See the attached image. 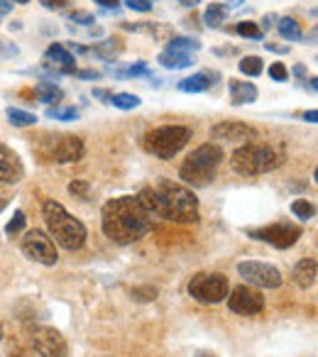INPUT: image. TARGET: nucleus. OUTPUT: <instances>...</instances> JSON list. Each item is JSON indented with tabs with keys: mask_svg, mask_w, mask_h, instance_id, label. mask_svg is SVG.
<instances>
[{
	"mask_svg": "<svg viewBox=\"0 0 318 357\" xmlns=\"http://www.w3.org/2000/svg\"><path fill=\"white\" fill-rule=\"evenodd\" d=\"M147 215L154 218L174 220V223H196L198 220V199L191 189L182 184H174L169 178L157 181L154 186H147L135 196Z\"/></svg>",
	"mask_w": 318,
	"mask_h": 357,
	"instance_id": "f257e3e1",
	"label": "nucleus"
},
{
	"mask_svg": "<svg viewBox=\"0 0 318 357\" xmlns=\"http://www.w3.org/2000/svg\"><path fill=\"white\" fill-rule=\"evenodd\" d=\"M101 228L108 240L118 242V245H130L150 233L152 218L135 196H120V199H113L103 206Z\"/></svg>",
	"mask_w": 318,
	"mask_h": 357,
	"instance_id": "f03ea898",
	"label": "nucleus"
},
{
	"mask_svg": "<svg viewBox=\"0 0 318 357\" xmlns=\"http://www.w3.org/2000/svg\"><path fill=\"white\" fill-rule=\"evenodd\" d=\"M42 213H45L47 228H49L51 238L59 242L64 250H81L84 242H86V225L79 218L69 213L61 204L56 201H45L42 206Z\"/></svg>",
	"mask_w": 318,
	"mask_h": 357,
	"instance_id": "7ed1b4c3",
	"label": "nucleus"
},
{
	"mask_svg": "<svg viewBox=\"0 0 318 357\" xmlns=\"http://www.w3.org/2000/svg\"><path fill=\"white\" fill-rule=\"evenodd\" d=\"M223 162V149L218 144H201L179 169V176L191 186H208L216 178V172Z\"/></svg>",
	"mask_w": 318,
	"mask_h": 357,
	"instance_id": "20e7f679",
	"label": "nucleus"
},
{
	"mask_svg": "<svg viewBox=\"0 0 318 357\" xmlns=\"http://www.w3.org/2000/svg\"><path fill=\"white\" fill-rule=\"evenodd\" d=\"M230 164L240 174H264L282 164V154L274 147H269V144L248 142L232 152Z\"/></svg>",
	"mask_w": 318,
	"mask_h": 357,
	"instance_id": "39448f33",
	"label": "nucleus"
},
{
	"mask_svg": "<svg viewBox=\"0 0 318 357\" xmlns=\"http://www.w3.org/2000/svg\"><path fill=\"white\" fill-rule=\"evenodd\" d=\"M189 140H191V130L186 125H162V128L150 130L142 144L157 159H172L186 147Z\"/></svg>",
	"mask_w": 318,
	"mask_h": 357,
	"instance_id": "423d86ee",
	"label": "nucleus"
},
{
	"mask_svg": "<svg viewBox=\"0 0 318 357\" xmlns=\"http://www.w3.org/2000/svg\"><path fill=\"white\" fill-rule=\"evenodd\" d=\"M250 238L260 242H267V245L277 247V250H287V247L296 245V240L301 238V228L289 220H282V223H272L264 225V228H255L250 230Z\"/></svg>",
	"mask_w": 318,
	"mask_h": 357,
	"instance_id": "0eeeda50",
	"label": "nucleus"
},
{
	"mask_svg": "<svg viewBox=\"0 0 318 357\" xmlns=\"http://www.w3.org/2000/svg\"><path fill=\"white\" fill-rule=\"evenodd\" d=\"M189 294L198 304H221L228 296V279L223 274H196L189 281Z\"/></svg>",
	"mask_w": 318,
	"mask_h": 357,
	"instance_id": "6e6552de",
	"label": "nucleus"
},
{
	"mask_svg": "<svg viewBox=\"0 0 318 357\" xmlns=\"http://www.w3.org/2000/svg\"><path fill=\"white\" fill-rule=\"evenodd\" d=\"M22 252H25L27 260L40 262V265H45V267H54L56 260H59L54 240H51L47 233H42V230H30V233L25 235V240H22Z\"/></svg>",
	"mask_w": 318,
	"mask_h": 357,
	"instance_id": "1a4fd4ad",
	"label": "nucleus"
},
{
	"mask_svg": "<svg viewBox=\"0 0 318 357\" xmlns=\"http://www.w3.org/2000/svg\"><path fill=\"white\" fill-rule=\"evenodd\" d=\"M237 272H240L243 279H248L250 284L260 286V289H279L282 286V272L277 267L267 265V262H240Z\"/></svg>",
	"mask_w": 318,
	"mask_h": 357,
	"instance_id": "9d476101",
	"label": "nucleus"
},
{
	"mask_svg": "<svg viewBox=\"0 0 318 357\" xmlns=\"http://www.w3.org/2000/svg\"><path fill=\"white\" fill-rule=\"evenodd\" d=\"M228 308L237 316H257L264 308V296L250 286H235L228 299Z\"/></svg>",
	"mask_w": 318,
	"mask_h": 357,
	"instance_id": "9b49d317",
	"label": "nucleus"
},
{
	"mask_svg": "<svg viewBox=\"0 0 318 357\" xmlns=\"http://www.w3.org/2000/svg\"><path fill=\"white\" fill-rule=\"evenodd\" d=\"M32 345L42 357H66L69 347L56 328H35L32 331Z\"/></svg>",
	"mask_w": 318,
	"mask_h": 357,
	"instance_id": "f8f14e48",
	"label": "nucleus"
},
{
	"mask_svg": "<svg viewBox=\"0 0 318 357\" xmlns=\"http://www.w3.org/2000/svg\"><path fill=\"white\" fill-rule=\"evenodd\" d=\"M213 140H223V142H250L257 138V130L250 128L245 123H235V120H225L211 128Z\"/></svg>",
	"mask_w": 318,
	"mask_h": 357,
	"instance_id": "ddd939ff",
	"label": "nucleus"
},
{
	"mask_svg": "<svg viewBox=\"0 0 318 357\" xmlns=\"http://www.w3.org/2000/svg\"><path fill=\"white\" fill-rule=\"evenodd\" d=\"M25 176L22 159L10 147L0 144V184H20Z\"/></svg>",
	"mask_w": 318,
	"mask_h": 357,
	"instance_id": "4468645a",
	"label": "nucleus"
},
{
	"mask_svg": "<svg viewBox=\"0 0 318 357\" xmlns=\"http://www.w3.org/2000/svg\"><path fill=\"white\" fill-rule=\"evenodd\" d=\"M81 157H84V142L79 138H74V135H61L51 144V159L59 164L79 162Z\"/></svg>",
	"mask_w": 318,
	"mask_h": 357,
	"instance_id": "2eb2a0df",
	"label": "nucleus"
},
{
	"mask_svg": "<svg viewBox=\"0 0 318 357\" xmlns=\"http://www.w3.org/2000/svg\"><path fill=\"white\" fill-rule=\"evenodd\" d=\"M228 93H230L232 106H248V103L257 101V86L250 83V81H237V78H230V81H228Z\"/></svg>",
	"mask_w": 318,
	"mask_h": 357,
	"instance_id": "dca6fc26",
	"label": "nucleus"
},
{
	"mask_svg": "<svg viewBox=\"0 0 318 357\" xmlns=\"http://www.w3.org/2000/svg\"><path fill=\"white\" fill-rule=\"evenodd\" d=\"M47 62L49 64H56V67H61V74H71L74 72V54H71L69 49H66L64 44H51L49 49L45 51Z\"/></svg>",
	"mask_w": 318,
	"mask_h": 357,
	"instance_id": "f3484780",
	"label": "nucleus"
},
{
	"mask_svg": "<svg viewBox=\"0 0 318 357\" xmlns=\"http://www.w3.org/2000/svg\"><path fill=\"white\" fill-rule=\"evenodd\" d=\"M316 260H301L296 267H294V284L301 286V289H311L316 284Z\"/></svg>",
	"mask_w": 318,
	"mask_h": 357,
	"instance_id": "a211bd4d",
	"label": "nucleus"
},
{
	"mask_svg": "<svg viewBox=\"0 0 318 357\" xmlns=\"http://www.w3.org/2000/svg\"><path fill=\"white\" fill-rule=\"evenodd\" d=\"M159 64H162L164 69L177 72V69H189L191 64H196V59H193V54H186V51L164 49L162 54H159Z\"/></svg>",
	"mask_w": 318,
	"mask_h": 357,
	"instance_id": "6ab92c4d",
	"label": "nucleus"
},
{
	"mask_svg": "<svg viewBox=\"0 0 318 357\" xmlns=\"http://www.w3.org/2000/svg\"><path fill=\"white\" fill-rule=\"evenodd\" d=\"M211 86H213V76L206 72L193 74V76L182 78V81H179V91H184V93H203Z\"/></svg>",
	"mask_w": 318,
	"mask_h": 357,
	"instance_id": "aec40b11",
	"label": "nucleus"
},
{
	"mask_svg": "<svg viewBox=\"0 0 318 357\" xmlns=\"http://www.w3.org/2000/svg\"><path fill=\"white\" fill-rule=\"evenodd\" d=\"M35 96L40 98L42 103L51 106V103H59L61 98H64V91H61L59 86H54V83H49V81H40L35 86Z\"/></svg>",
	"mask_w": 318,
	"mask_h": 357,
	"instance_id": "412c9836",
	"label": "nucleus"
},
{
	"mask_svg": "<svg viewBox=\"0 0 318 357\" xmlns=\"http://www.w3.org/2000/svg\"><path fill=\"white\" fill-rule=\"evenodd\" d=\"M225 17H228V6H223V3H211L206 8V13H203V22L208 27H218L221 22H225Z\"/></svg>",
	"mask_w": 318,
	"mask_h": 357,
	"instance_id": "4be33fe9",
	"label": "nucleus"
},
{
	"mask_svg": "<svg viewBox=\"0 0 318 357\" xmlns=\"http://www.w3.org/2000/svg\"><path fill=\"white\" fill-rule=\"evenodd\" d=\"M277 30H279V35L289 42L301 40V27H299V22L294 20V17H282V20L277 22Z\"/></svg>",
	"mask_w": 318,
	"mask_h": 357,
	"instance_id": "5701e85b",
	"label": "nucleus"
},
{
	"mask_svg": "<svg viewBox=\"0 0 318 357\" xmlns=\"http://www.w3.org/2000/svg\"><path fill=\"white\" fill-rule=\"evenodd\" d=\"M8 117H10V123L15 128H27V125H35L37 123V115L27 110H20V108H8Z\"/></svg>",
	"mask_w": 318,
	"mask_h": 357,
	"instance_id": "b1692460",
	"label": "nucleus"
},
{
	"mask_svg": "<svg viewBox=\"0 0 318 357\" xmlns=\"http://www.w3.org/2000/svg\"><path fill=\"white\" fill-rule=\"evenodd\" d=\"M120 51H122L120 40H108V42H103V44H98L96 49H93V54H98V56H103V59H108V62H113Z\"/></svg>",
	"mask_w": 318,
	"mask_h": 357,
	"instance_id": "393cba45",
	"label": "nucleus"
},
{
	"mask_svg": "<svg viewBox=\"0 0 318 357\" xmlns=\"http://www.w3.org/2000/svg\"><path fill=\"white\" fill-rule=\"evenodd\" d=\"M167 49H174V51H186V54H193V51L201 49V42L198 40H189V37H174L169 42Z\"/></svg>",
	"mask_w": 318,
	"mask_h": 357,
	"instance_id": "a878e982",
	"label": "nucleus"
},
{
	"mask_svg": "<svg viewBox=\"0 0 318 357\" xmlns=\"http://www.w3.org/2000/svg\"><path fill=\"white\" fill-rule=\"evenodd\" d=\"M262 69L264 64L260 56H245V59H240V72H243L245 76H260Z\"/></svg>",
	"mask_w": 318,
	"mask_h": 357,
	"instance_id": "bb28decb",
	"label": "nucleus"
},
{
	"mask_svg": "<svg viewBox=\"0 0 318 357\" xmlns=\"http://www.w3.org/2000/svg\"><path fill=\"white\" fill-rule=\"evenodd\" d=\"M140 98L132 96V93H116V96L111 98V106L120 108V110H132V108L140 106Z\"/></svg>",
	"mask_w": 318,
	"mask_h": 357,
	"instance_id": "cd10ccee",
	"label": "nucleus"
},
{
	"mask_svg": "<svg viewBox=\"0 0 318 357\" xmlns=\"http://www.w3.org/2000/svg\"><path fill=\"white\" fill-rule=\"evenodd\" d=\"M47 117L69 123V120H76V117H79V110H76V108H49V110H47Z\"/></svg>",
	"mask_w": 318,
	"mask_h": 357,
	"instance_id": "c85d7f7f",
	"label": "nucleus"
},
{
	"mask_svg": "<svg viewBox=\"0 0 318 357\" xmlns=\"http://www.w3.org/2000/svg\"><path fill=\"white\" fill-rule=\"evenodd\" d=\"M292 210H294V215H296V218H301V220H311L313 215H316V208H313L311 204H308V201H294L292 204Z\"/></svg>",
	"mask_w": 318,
	"mask_h": 357,
	"instance_id": "c756f323",
	"label": "nucleus"
},
{
	"mask_svg": "<svg viewBox=\"0 0 318 357\" xmlns=\"http://www.w3.org/2000/svg\"><path fill=\"white\" fill-rule=\"evenodd\" d=\"M130 296L135 301H154L157 289L154 286H135V289H130Z\"/></svg>",
	"mask_w": 318,
	"mask_h": 357,
	"instance_id": "7c9ffc66",
	"label": "nucleus"
},
{
	"mask_svg": "<svg viewBox=\"0 0 318 357\" xmlns=\"http://www.w3.org/2000/svg\"><path fill=\"white\" fill-rule=\"evenodd\" d=\"M237 35H240V37H250V40H262V30H260L255 22H248V20L237 25Z\"/></svg>",
	"mask_w": 318,
	"mask_h": 357,
	"instance_id": "2f4dec72",
	"label": "nucleus"
},
{
	"mask_svg": "<svg viewBox=\"0 0 318 357\" xmlns=\"http://www.w3.org/2000/svg\"><path fill=\"white\" fill-rule=\"evenodd\" d=\"M25 220H27L25 213H22V210H15V215L10 218V223L6 225V233L8 235H17L22 228H25Z\"/></svg>",
	"mask_w": 318,
	"mask_h": 357,
	"instance_id": "473e14b6",
	"label": "nucleus"
},
{
	"mask_svg": "<svg viewBox=\"0 0 318 357\" xmlns=\"http://www.w3.org/2000/svg\"><path fill=\"white\" fill-rule=\"evenodd\" d=\"M269 78H274V81H287L289 78L287 67H284L282 62H274L272 67H269Z\"/></svg>",
	"mask_w": 318,
	"mask_h": 357,
	"instance_id": "72a5a7b5",
	"label": "nucleus"
},
{
	"mask_svg": "<svg viewBox=\"0 0 318 357\" xmlns=\"http://www.w3.org/2000/svg\"><path fill=\"white\" fill-rule=\"evenodd\" d=\"M130 10H137V13H150L152 10V3L150 0H122Z\"/></svg>",
	"mask_w": 318,
	"mask_h": 357,
	"instance_id": "f704fd0d",
	"label": "nucleus"
},
{
	"mask_svg": "<svg viewBox=\"0 0 318 357\" xmlns=\"http://www.w3.org/2000/svg\"><path fill=\"white\" fill-rule=\"evenodd\" d=\"M120 76H150V69H147L145 62L135 64V67H130L127 72H120Z\"/></svg>",
	"mask_w": 318,
	"mask_h": 357,
	"instance_id": "c9c22d12",
	"label": "nucleus"
},
{
	"mask_svg": "<svg viewBox=\"0 0 318 357\" xmlns=\"http://www.w3.org/2000/svg\"><path fill=\"white\" fill-rule=\"evenodd\" d=\"M69 191L74 196H79V199H86V196H88V184H86V181H74V184L69 186Z\"/></svg>",
	"mask_w": 318,
	"mask_h": 357,
	"instance_id": "e433bc0d",
	"label": "nucleus"
},
{
	"mask_svg": "<svg viewBox=\"0 0 318 357\" xmlns=\"http://www.w3.org/2000/svg\"><path fill=\"white\" fill-rule=\"evenodd\" d=\"M71 22H81V25H91L93 22V15L91 13H71Z\"/></svg>",
	"mask_w": 318,
	"mask_h": 357,
	"instance_id": "4c0bfd02",
	"label": "nucleus"
},
{
	"mask_svg": "<svg viewBox=\"0 0 318 357\" xmlns=\"http://www.w3.org/2000/svg\"><path fill=\"white\" fill-rule=\"evenodd\" d=\"M40 3L49 10H61V8L69 6V0H40Z\"/></svg>",
	"mask_w": 318,
	"mask_h": 357,
	"instance_id": "58836bf2",
	"label": "nucleus"
},
{
	"mask_svg": "<svg viewBox=\"0 0 318 357\" xmlns=\"http://www.w3.org/2000/svg\"><path fill=\"white\" fill-rule=\"evenodd\" d=\"M74 76H79V78H101V72H96V69H84V72H71Z\"/></svg>",
	"mask_w": 318,
	"mask_h": 357,
	"instance_id": "ea45409f",
	"label": "nucleus"
},
{
	"mask_svg": "<svg viewBox=\"0 0 318 357\" xmlns=\"http://www.w3.org/2000/svg\"><path fill=\"white\" fill-rule=\"evenodd\" d=\"M93 3H98L101 8H108V10H118V6H120V0H93Z\"/></svg>",
	"mask_w": 318,
	"mask_h": 357,
	"instance_id": "a19ab883",
	"label": "nucleus"
},
{
	"mask_svg": "<svg viewBox=\"0 0 318 357\" xmlns=\"http://www.w3.org/2000/svg\"><path fill=\"white\" fill-rule=\"evenodd\" d=\"M93 96H96V98H103V103H111V98H113V93H108V91H103V88H96V91H93Z\"/></svg>",
	"mask_w": 318,
	"mask_h": 357,
	"instance_id": "79ce46f5",
	"label": "nucleus"
},
{
	"mask_svg": "<svg viewBox=\"0 0 318 357\" xmlns=\"http://www.w3.org/2000/svg\"><path fill=\"white\" fill-rule=\"evenodd\" d=\"M13 10V3L10 0H0V15H8Z\"/></svg>",
	"mask_w": 318,
	"mask_h": 357,
	"instance_id": "37998d69",
	"label": "nucleus"
},
{
	"mask_svg": "<svg viewBox=\"0 0 318 357\" xmlns=\"http://www.w3.org/2000/svg\"><path fill=\"white\" fill-rule=\"evenodd\" d=\"M303 120H306V123H316V120H318V113L316 110H308V113H303Z\"/></svg>",
	"mask_w": 318,
	"mask_h": 357,
	"instance_id": "c03bdc74",
	"label": "nucleus"
},
{
	"mask_svg": "<svg viewBox=\"0 0 318 357\" xmlns=\"http://www.w3.org/2000/svg\"><path fill=\"white\" fill-rule=\"evenodd\" d=\"M177 3H182L184 8H196L198 3H201V0H177Z\"/></svg>",
	"mask_w": 318,
	"mask_h": 357,
	"instance_id": "a18cd8bd",
	"label": "nucleus"
},
{
	"mask_svg": "<svg viewBox=\"0 0 318 357\" xmlns=\"http://www.w3.org/2000/svg\"><path fill=\"white\" fill-rule=\"evenodd\" d=\"M264 27H267V30H269V27H272L274 25V15H267V17H264Z\"/></svg>",
	"mask_w": 318,
	"mask_h": 357,
	"instance_id": "49530a36",
	"label": "nucleus"
},
{
	"mask_svg": "<svg viewBox=\"0 0 318 357\" xmlns=\"http://www.w3.org/2000/svg\"><path fill=\"white\" fill-rule=\"evenodd\" d=\"M196 357H216V352H206V350H198Z\"/></svg>",
	"mask_w": 318,
	"mask_h": 357,
	"instance_id": "de8ad7c7",
	"label": "nucleus"
},
{
	"mask_svg": "<svg viewBox=\"0 0 318 357\" xmlns=\"http://www.w3.org/2000/svg\"><path fill=\"white\" fill-rule=\"evenodd\" d=\"M228 6H240V3H243V0H225Z\"/></svg>",
	"mask_w": 318,
	"mask_h": 357,
	"instance_id": "09e8293b",
	"label": "nucleus"
},
{
	"mask_svg": "<svg viewBox=\"0 0 318 357\" xmlns=\"http://www.w3.org/2000/svg\"><path fill=\"white\" fill-rule=\"evenodd\" d=\"M15 3H20V6H25V3H30V0H15Z\"/></svg>",
	"mask_w": 318,
	"mask_h": 357,
	"instance_id": "8fccbe9b",
	"label": "nucleus"
},
{
	"mask_svg": "<svg viewBox=\"0 0 318 357\" xmlns=\"http://www.w3.org/2000/svg\"><path fill=\"white\" fill-rule=\"evenodd\" d=\"M0 340H3V328H0Z\"/></svg>",
	"mask_w": 318,
	"mask_h": 357,
	"instance_id": "3c124183",
	"label": "nucleus"
}]
</instances>
